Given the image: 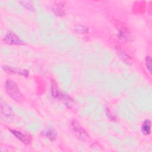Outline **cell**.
Segmentation results:
<instances>
[{"label":"cell","instance_id":"cell-1","mask_svg":"<svg viewBox=\"0 0 152 152\" xmlns=\"http://www.w3.org/2000/svg\"><path fill=\"white\" fill-rule=\"evenodd\" d=\"M5 87L8 95L14 100L19 102L22 99V94L17 84L12 80H8L5 83Z\"/></svg>","mask_w":152,"mask_h":152},{"label":"cell","instance_id":"cell-2","mask_svg":"<svg viewBox=\"0 0 152 152\" xmlns=\"http://www.w3.org/2000/svg\"><path fill=\"white\" fill-rule=\"evenodd\" d=\"M71 129L74 134L82 141H86L89 137L86 131L76 121H72L71 123Z\"/></svg>","mask_w":152,"mask_h":152},{"label":"cell","instance_id":"cell-3","mask_svg":"<svg viewBox=\"0 0 152 152\" xmlns=\"http://www.w3.org/2000/svg\"><path fill=\"white\" fill-rule=\"evenodd\" d=\"M4 41L5 43L8 45H23L24 42L14 32L8 31L4 38Z\"/></svg>","mask_w":152,"mask_h":152},{"label":"cell","instance_id":"cell-4","mask_svg":"<svg viewBox=\"0 0 152 152\" xmlns=\"http://www.w3.org/2000/svg\"><path fill=\"white\" fill-rule=\"evenodd\" d=\"M1 116L2 119H4L7 121L12 119L14 116L11 108L2 101H1Z\"/></svg>","mask_w":152,"mask_h":152},{"label":"cell","instance_id":"cell-5","mask_svg":"<svg viewBox=\"0 0 152 152\" xmlns=\"http://www.w3.org/2000/svg\"><path fill=\"white\" fill-rule=\"evenodd\" d=\"M10 131L15 137H17L18 140H20L23 143L28 144L30 142L31 137L30 135L15 129H10Z\"/></svg>","mask_w":152,"mask_h":152},{"label":"cell","instance_id":"cell-6","mask_svg":"<svg viewBox=\"0 0 152 152\" xmlns=\"http://www.w3.org/2000/svg\"><path fill=\"white\" fill-rule=\"evenodd\" d=\"M53 11L56 15L63 16L65 14V7L64 3L62 2H56L53 7Z\"/></svg>","mask_w":152,"mask_h":152},{"label":"cell","instance_id":"cell-7","mask_svg":"<svg viewBox=\"0 0 152 152\" xmlns=\"http://www.w3.org/2000/svg\"><path fill=\"white\" fill-rule=\"evenodd\" d=\"M42 134L46 137H47L48 139L50 140H54L56 139V132L55 131V130L52 128V127H48L46 128H45Z\"/></svg>","mask_w":152,"mask_h":152},{"label":"cell","instance_id":"cell-8","mask_svg":"<svg viewBox=\"0 0 152 152\" xmlns=\"http://www.w3.org/2000/svg\"><path fill=\"white\" fill-rule=\"evenodd\" d=\"M116 52H117V53L118 54L119 56L120 57V58L126 64L129 65V64H131L132 63V60L131 59V58L125 52H124L123 50L119 49H118L116 50Z\"/></svg>","mask_w":152,"mask_h":152},{"label":"cell","instance_id":"cell-9","mask_svg":"<svg viewBox=\"0 0 152 152\" xmlns=\"http://www.w3.org/2000/svg\"><path fill=\"white\" fill-rule=\"evenodd\" d=\"M141 131L145 135H149L151 132V121L148 119H146L144 121L142 126Z\"/></svg>","mask_w":152,"mask_h":152},{"label":"cell","instance_id":"cell-10","mask_svg":"<svg viewBox=\"0 0 152 152\" xmlns=\"http://www.w3.org/2000/svg\"><path fill=\"white\" fill-rule=\"evenodd\" d=\"M74 31L77 34H86L89 31L88 28L83 25H77L74 27Z\"/></svg>","mask_w":152,"mask_h":152},{"label":"cell","instance_id":"cell-11","mask_svg":"<svg viewBox=\"0 0 152 152\" xmlns=\"http://www.w3.org/2000/svg\"><path fill=\"white\" fill-rule=\"evenodd\" d=\"M119 36L120 39H121L123 40H129L131 37V34L129 33V31L126 29H122L119 32Z\"/></svg>","mask_w":152,"mask_h":152},{"label":"cell","instance_id":"cell-12","mask_svg":"<svg viewBox=\"0 0 152 152\" xmlns=\"http://www.w3.org/2000/svg\"><path fill=\"white\" fill-rule=\"evenodd\" d=\"M4 69H5L6 71H10L12 72H14V73H17L18 74L20 75H26L27 76L28 74V71H26V70H20V69H15V68H13L10 66H5L4 68Z\"/></svg>","mask_w":152,"mask_h":152},{"label":"cell","instance_id":"cell-13","mask_svg":"<svg viewBox=\"0 0 152 152\" xmlns=\"http://www.w3.org/2000/svg\"><path fill=\"white\" fill-rule=\"evenodd\" d=\"M52 95L53 97H56V98L59 97L60 95V93H59L55 81H53L52 84Z\"/></svg>","mask_w":152,"mask_h":152},{"label":"cell","instance_id":"cell-14","mask_svg":"<svg viewBox=\"0 0 152 152\" xmlns=\"http://www.w3.org/2000/svg\"><path fill=\"white\" fill-rule=\"evenodd\" d=\"M145 66L147 69L150 72H151V58L150 56H146L145 59Z\"/></svg>","mask_w":152,"mask_h":152},{"label":"cell","instance_id":"cell-15","mask_svg":"<svg viewBox=\"0 0 152 152\" xmlns=\"http://www.w3.org/2000/svg\"><path fill=\"white\" fill-rule=\"evenodd\" d=\"M20 3L21 4V5L24 7L30 10H33L34 7L31 4V2L30 1H21Z\"/></svg>","mask_w":152,"mask_h":152}]
</instances>
